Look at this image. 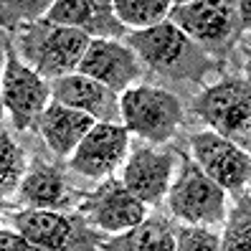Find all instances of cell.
<instances>
[{
	"instance_id": "1",
	"label": "cell",
	"mask_w": 251,
	"mask_h": 251,
	"mask_svg": "<svg viewBox=\"0 0 251 251\" xmlns=\"http://www.w3.org/2000/svg\"><path fill=\"white\" fill-rule=\"evenodd\" d=\"M92 38L76 28L38 21L23 31L18 46L25 64L43 79H61L79 69Z\"/></svg>"
},
{
	"instance_id": "2",
	"label": "cell",
	"mask_w": 251,
	"mask_h": 251,
	"mask_svg": "<svg viewBox=\"0 0 251 251\" xmlns=\"http://www.w3.org/2000/svg\"><path fill=\"white\" fill-rule=\"evenodd\" d=\"M127 43L147 66L162 74H173V76H198L208 66V58L198 43H193L170 21L145 28V31H132L127 36Z\"/></svg>"
},
{
	"instance_id": "3",
	"label": "cell",
	"mask_w": 251,
	"mask_h": 251,
	"mask_svg": "<svg viewBox=\"0 0 251 251\" xmlns=\"http://www.w3.org/2000/svg\"><path fill=\"white\" fill-rule=\"evenodd\" d=\"M122 125L150 142H165L183 122L180 99L157 86H129L120 97Z\"/></svg>"
},
{
	"instance_id": "4",
	"label": "cell",
	"mask_w": 251,
	"mask_h": 251,
	"mask_svg": "<svg viewBox=\"0 0 251 251\" xmlns=\"http://www.w3.org/2000/svg\"><path fill=\"white\" fill-rule=\"evenodd\" d=\"M168 205L188 226H213L226 216V190L211 180L196 162H185L168 190Z\"/></svg>"
},
{
	"instance_id": "5",
	"label": "cell",
	"mask_w": 251,
	"mask_h": 251,
	"mask_svg": "<svg viewBox=\"0 0 251 251\" xmlns=\"http://www.w3.org/2000/svg\"><path fill=\"white\" fill-rule=\"evenodd\" d=\"M193 109L218 135L228 140L246 137L251 129V84L244 79H224L196 97Z\"/></svg>"
},
{
	"instance_id": "6",
	"label": "cell",
	"mask_w": 251,
	"mask_h": 251,
	"mask_svg": "<svg viewBox=\"0 0 251 251\" xmlns=\"http://www.w3.org/2000/svg\"><path fill=\"white\" fill-rule=\"evenodd\" d=\"M49 97L51 86L46 84V79L28 64H23L13 51H8L3 69V104L10 112L16 129H28L38 125L49 107Z\"/></svg>"
},
{
	"instance_id": "7",
	"label": "cell",
	"mask_w": 251,
	"mask_h": 251,
	"mask_svg": "<svg viewBox=\"0 0 251 251\" xmlns=\"http://www.w3.org/2000/svg\"><path fill=\"white\" fill-rule=\"evenodd\" d=\"M196 165L224 190H241L251 180V157L233 140L218 132H198L190 137Z\"/></svg>"
},
{
	"instance_id": "8",
	"label": "cell",
	"mask_w": 251,
	"mask_h": 251,
	"mask_svg": "<svg viewBox=\"0 0 251 251\" xmlns=\"http://www.w3.org/2000/svg\"><path fill=\"white\" fill-rule=\"evenodd\" d=\"M173 25L203 46H224L233 38V31L239 28V5L233 3H205V0H193V3H175L170 8Z\"/></svg>"
},
{
	"instance_id": "9",
	"label": "cell",
	"mask_w": 251,
	"mask_h": 251,
	"mask_svg": "<svg viewBox=\"0 0 251 251\" xmlns=\"http://www.w3.org/2000/svg\"><path fill=\"white\" fill-rule=\"evenodd\" d=\"M13 226L31 244L46 251H92L79 221L49 208H28L10 216Z\"/></svg>"
},
{
	"instance_id": "10",
	"label": "cell",
	"mask_w": 251,
	"mask_h": 251,
	"mask_svg": "<svg viewBox=\"0 0 251 251\" xmlns=\"http://www.w3.org/2000/svg\"><path fill=\"white\" fill-rule=\"evenodd\" d=\"M81 213L101 231H109V233L122 231L125 233L145 221V203L132 196L122 180L109 178V183L97 188L84 201Z\"/></svg>"
},
{
	"instance_id": "11",
	"label": "cell",
	"mask_w": 251,
	"mask_h": 251,
	"mask_svg": "<svg viewBox=\"0 0 251 251\" xmlns=\"http://www.w3.org/2000/svg\"><path fill=\"white\" fill-rule=\"evenodd\" d=\"M127 142H129V129L125 125L97 122L94 129L76 147V152L71 155V170L86 175V178L109 175L125 160Z\"/></svg>"
},
{
	"instance_id": "12",
	"label": "cell",
	"mask_w": 251,
	"mask_h": 251,
	"mask_svg": "<svg viewBox=\"0 0 251 251\" xmlns=\"http://www.w3.org/2000/svg\"><path fill=\"white\" fill-rule=\"evenodd\" d=\"M76 71L109 86L112 92L125 94L129 84L140 76V64H137V53L129 46H122L117 41L94 38Z\"/></svg>"
},
{
	"instance_id": "13",
	"label": "cell",
	"mask_w": 251,
	"mask_h": 251,
	"mask_svg": "<svg viewBox=\"0 0 251 251\" xmlns=\"http://www.w3.org/2000/svg\"><path fill=\"white\" fill-rule=\"evenodd\" d=\"M51 97L53 101L71 109H79L84 114L94 117L99 122L120 125L122 109H120V97L109 86L99 84L84 74H69L51 84Z\"/></svg>"
},
{
	"instance_id": "14",
	"label": "cell",
	"mask_w": 251,
	"mask_h": 251,
	"mask_svg": "<svg viewBox=\"0 0 251 251\" xmlns=\"http://www.w3.org/2000/svg\"><path fill=\"white\" fill-rule=\"evenodd\" d=\"M43 21L76 28L92 41L94 38L114 41L125 36V25L114 16V3H99V0H58V3L49 5Z\"/></svg>"
},
{
	"instance_id": "15",
	"label": "cell",
	"mask_w": 251,
	"mask_h": 251,
	"mask_svg": "<svg viewBox=\"0 0 251 251\" xmlns=\"http://www.w3.org/2000/svg\"><path fill=\"white\" fill-rule=\"evenodd\" d=\"M170 173H173L170 152H155L147 145H137L132 150L129 160L125 162L122 183L142 203H157L168 193Z\"/></svg>"
},
{
	"instance_id": "16",
	"label": "cell",
	"mask_w": 251,
	"mask_h": 251,
	"mask_svg": "<svg viewBox=\"0 0 251 251\" xmlns=\"http://www.w3.org/2000/svg\"><path fill=\"white\" fill-rule=\"evenodd\" d=\"M94 125H97L94 117L84 114L79 109L64 107V104H58V101L49 104L43 117L38 120V129H41L43 140H46V145L61 157L69 155V152L71 155L76 152V147L94 129Z\"/></svg>"
},
{
	"instance_id": "17",
	"label": "cell",
	"mask_w": 251,
	"mask_h": 251,
	"mask_svg": "<svg viewBox=\"0 0 251 251\" xmlns=\"http://www.w3.org/2000/svg\"><path fill=\"white\" fill-rule=\"evenodd\" d=\"M69 196V183L61 175V170L46 165V162L36 160L33 168L25 173L21 183V198L31 208H58L66 203Z\"/></svg>"
},
{
	"instance_id": "18",
	"label": "cell",
	"mask_w": 251,
	"mask_h": 251,
	"mask_svg": "<svg viewBox=\"0 0 251 251\" xmlns=\"http://www.w3.org/2000/svg\"><path fill=\"white\" fill-rule=\"evenodd\" d=\"M107 249L109 251H175V236L165 221L152 218L109 239Z\"/></svg>"
},
{
	"instance_id": "19",
	"label": "cell",
	"mask_w": 251,
	"mask_h": 251,
	"mask_svg": "<svg viewBox=\"0 0 251 251\" xmlns=\"http://www.w3.org/2000/svg\"><path fill=\"white\" fill-rule=\"evenodd\" d=\"M170 3L165 0H117L114 16L122 25H135L140 31L160 25L170 18Z\"/></svg>"
},
{
	"instance_id": "20",
	"label": "cell",
	"mask_w": 251,
	"mask_h": 251,
	"mask_svg": "<svg viewBox=\"0 0 251 251\" xmlns=\"http://www.w3.org/2000/svg\"><path fill=\"white\" fill-rule=\"evenodd\" d=\"M221 251H251V198H241L233 205L221 236Z\"/></svg>"
},
{
	"instance_id": "21",
	"label": "cell",
	"mask_w": 251,
	"mask_h": 251,
	"mask_svg": "<svg viewBox=\"0 0 251 251\" xmlns=\"http://www.w3.org/2000/svg\"><path fill=\"white\" fill-rule=\"evenodd\" d=\"M25 178V157L23 150L13 142L8 129L0 135V190L3 196H10L16 188H21Z\"/></svg>"
},
{
	"instance_id": "22",
	"label": "cell",
	"mask_w": 251,
	"mask_h": 251,
	"mask_svg": "<svg viewBox=\"0 0 251 251\" xmlns=\"http://www.w3.org/2000/svg\"><path fill=\"white\" fill-rule=\"evenodd\" d=\"M175 251H221V239L205 226H183L175 233Z\"/></svg>"
},
{
	"instance_id": "23",
	"label": "cell",
	"mask_w": 251,
	"mask_h": 251,
	"mask_svg": "<svg viewBox=\"0 0 251 251\" xmlns=\"http://www.w3.org/2000/svg\"><path fill=\"white\" fill-rule=\"evenodd\" d=\"M0 249H3V251H46V249L31 244L18 231H8V228L0 233Z\"/></svg>"
},
{
	"instance_id": "24",
	"label": "cell",
	"mask_w": 251,
	"mask_h": 251,
	"mask_svg": "<svg viewBox=\"0 0 251 251\" xmlns=\"http://www.w3.org/2000/svg\"><path fill=\"white\" fill-rule=\"evenodd\" d=\"M239 21H241L244 28H251V0L239 3Z\"/></svg>"
},
{
	"instance_id": "25",
	"label": "cell",
	"mask_w": 251,
	"mask_h": 251,
	"mask_svg": "<svg viewBox=\"0 0 251 251\" xmlns=\"http://www.w3.org/2000/svg\"><path fill=\"white\" fill-rule=\"evenodd\" d=\"M246 81L251 84V49H249V53H246Z\"/></svg>"
}]
</instances>
